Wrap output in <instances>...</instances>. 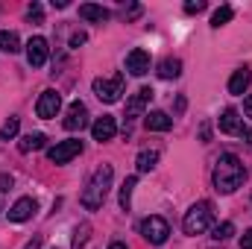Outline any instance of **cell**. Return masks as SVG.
I'll use <instances>...</instances> for the list:
<instances>
[{"label":"cell","instance_id":"484cf974","mask_svg":"<svg viewBox=\"0 0 252 249\" xmlns=\"http://www.w3.org/2000/svg\"><path fill=\"white\" fill-rule=\"evenodd\" d=\"M18 135V118H12V121H6V124L0 126V138L3 141H9V138H15Z\"/></svg>","mask_w":252,"mask_h":249},{"label":"cell","instance_id":"f1b7e54d","mask_svg":"<svg viewBox=\"0 0 252 249\" xmlns=\"http://www.w3.org/2000/svg\"><path fill=\"white\" fill-rule=\"evenodd\" d=\"M241 249H252V229L244 232V238H241Z\"/></svg>","mask_w":252,"mask_h":249},{"label":"cell","instance_id":"2e32d148","mask_svg":"<svg viewBox=\"0 0 252 249\" xmlns=\"http://www.w3.org/2000/svg\"><path fill=\"white\" fill-rule=\"evenodd\" d=\"M144 126H147L150 132H167V129L173 126V118H170L167 112H147V115H144Z\"/></svg>","mask_w":252,"mask_h":249},{"label":"cell","instance_id":"83f0119b","mask_svg":"<svg viewBox=\"0 0 252 249\" xmlns=\"http://www.w3.org/2000/svg\"><path fill=\"white\" fill-rule=\"evenodd\" d=\"M202 9H205V3H202V0H196V3H185V12H188V15H193V12H202Z\"/></svg>","mask_w":252,"mask_h":249},{"label":"cell","instance_id":"e575fe53","mask_svg":"<svg viewBox=\"0 0 252 249\" xmlns=\"http://www.w3.org/2000/svg\"><path fill=\"white\" fill-rule=\"evenodd\" d=\"M0 211H3V205H0Z\"/></svg>","mask_w":252,"mask_h":249},{"label":"cell","instance_id":"d6a6232c","mask_svg":"<svg viewBox=\"0 0 252 249\" xmlns=\"http://www.w3.org/2000/svg\"><path fill=\"white\" fill-rule=\"evenodd\" d=\"M38 247H41V241H38V238H32V241H30L24 249H38Z\"/></svg>","mask_w":252,"mask_h":249},{"label":"cell","instance_id":"836d02e7","mask_svg":"<svg viewBox=\"0 0 252 249\" xmlns=\"http://www.w3.org/2000/svg\"><path fill=\"white\" fill-rule=\"evenodd\" d=\"M109 249H126V244H121V241H115V244H112Z\"/></svg>","mask_w":252,"mask_h":249},{"label":"cell","instance_id":"4fadbf2b","mask_svg":"<svg viewBox=\"0 0 252 249\" xmlns=\"http://www.w3.org/2000/svg\"><path fill=\"white\" fill-rule=\"evenodd\" d=\"M32 211H35V199H32V196H21V199L9 208V220H12V223H24V220L32 217Z\"/></svg>","mask_w":252,"mask_h":249},{"label":"cell","instance_id":"5b68a950","mask_svg":"<svg viewBox=\"0 0 252 249\" xmlns=\"http://www.w3.org/2000/svg\"><path fill=\"white\" fill-rule=\"evenodd\" d=\"M94 94L103 103H118L124 94V73H115L109 79H94Z\"/></svg>","mask_w":252,"mask_h":249},{"label":"cell","instance_id":"52a82bcc","mask_svg":"<svg viewBox=\"0 0 252 249\" xmlns=\"http://www.w3.org/2000/svg\"><path fill=\"white\" fill-rule=\"evenodd\" d=\"M79 153H82V141L70 138V141H59L56 147H50L47 158H50L53 164H67V161H70V158H76Z\"/></svg>","mask_w":252,"mask_h":249},{"label":"cell","instance_id":"4316f807","mask_svg":"<svg viewBox=\"0 0 252 249\" xmlns=\"http://www.w3.org/2000/svg\"><path fill=\"white\" fill-rule=\"evenodd\" d=\"M27 15H30V21H41V15H44V12H41V6H38V3H32V6L27 9Z\"/></svg>","mask_w":252,"mask_h":249},{"label":"cell","instance_id":"7a4b0ae2","mask_svg":"<svg viewBox=\"0 0 252 249\" xmlns=\"http://www.w3.org/2000/svg\"><path fill=\"white\" fill-rule=\"evenodd\" d=\"M112 176H115V170H112V164H103V167H97L94 170V176L85 182L82 187V208H88V211H97L103 202H106V196H109V187H112Z\"/></svg>","mask_w":252,"mask_h":249},{"label":"cell","instance_id":"4dcf8cb0","mask_svg":"<svg viewBox=\"0 0 252 249\" xmlns=\"http://www.w3.org/2000/svg\"><path fill=\"white\" fill-rule=\"evenodd\" d=\"M244 115L252 118V94H247V100H244Z\"/></svg>","mask_w":252,"mask_h":249},{"label":"cell","instance_id":"5bb4252c","mask_svg":"<svg viewBox=\"0 0 252 249\" xmlns=\"http://www.w3.org/2000/svg\"><path fill=\"white\" fill-rule=\"evenodd\" d=\"M247 126L241 121V115H238V109H226L223 115H220V132L223 135H241Z\"/></svg>","mask_w":252,"mask_h":249},{"label":"cell","instance_id":"f546056e","mask_svg":"<svg viewBox=\"0 0 252 249\" xmlns=\"http://www.w3.org/2000/svg\"><path fill=\"white\" fill-rule=\"evenodd\" d=\"M79 44H85V32H73L70 35V47H79Z\"/></svg>","mask_w":252,"mask_h":249},{"label":"cell","instance_id":"44dd1931","mask_svg":"<svg viewBox=\"0 0 252 249\" xmlns=\"http://www.w3.org/2000/svg\"><path fill=\"white\" fill-rule=\"evenodd\" d=\"M182 73V62L179 59H164V62L158 64V76L161 79H176Z\"/></svg>","mask_w":252,"mask_h":249},{"label":"cell","instance_id":"cb8c5ba5","mask_svg":"<svg viewBox=\"0 0 252 249\" xmlns=\"http://www.w3.org/2000/svg\"><path fill=\"white\" fill-rule=\"evenodd\" d=\"M232 235H235V223H229V220H226V223L214 226V235H211V238H214V241H229Z\"/></svg>","mask_w":252,"mask_h":249},{"label":"cell","instance_id":"e0dca14e","mask_svg":"<svg viewBox=\"0 0 252 249\" xmlns=\"http://www.w3.org/2000/svg\"><path fill=\"white\" fill-rule=\"evenodd\" d=\"M79 18H85V21H91V24H106V21L112 18V12L103 9V6H97V3H82V6H79Z\"/></svg>","mask_w":252,"mask_h":249},{"label":"cell","instance_id":"8992f818","mask_svg":"<svg viewBox=\"0 0 252 249\" xmlns=\"http://www.w3.org/2000/svg\"><path fill=\"white\" fill-rule=\"evenodd\" d=\"M150 100H153V88H141V91H138V94L126 103V115H124L126 126H124V132H132V124L144 115V106H147Z\"/></svg>","mask_w":252,"mask_h":249},{"label":"cell","instance_id":"9a60e30c","mask_svg":"<svg viewBox=\"0 0 252 249\" xmlns=\"http://www.w3.org/2000/svg\"><path fill=\"white\" fill-rule=\"evenodd\" d=\"M250 82H252V70L250 67H238V70L232 73V79H229V94H235V97L247 94Z\"/></svg>","mask_w":252,"mask_h":249},{"label":"cell","instance_id":"7c38bea8","mask_svg":"<svg viewBox=\"0 0 252 249\" xmlns=\"http://www.w3.org/2000/svg\"><path fill=\"white\" fill-rule=\"evenodd\" d=\"M126 70H129L132 76H144V73L150 70V53L141 50V47H135V50L126 56Z\"/></svg>","mask_w":252,"mask_h":249},{"label":"cell","instance_id":"8fae6325","mask_svg":"<svg viewBox=\"0 0 252 249\" xmlns=\"http://www.w3.org/2000/svg\"><path fill=\"white\" fill-rule=\"evenodd\" d=\"M91 135H94V141H112L115 135H118V121L115 118H109V115H103V118H97L94 126H91Z\"/></svg>","mask_w":252,"mask_h":249},{"label":"cell","instance_id":"3957f363","mask_svg":"<svg viewBox=\"0 0 252 249\" xmlns=\"http://www.w3.org/2000/svg\"><path fill=\"white\" fill-rule=\"evenodd\" d=\"M211 223H214V208H211L208 199H199L185 211L182 229H185V235H202V232L211 229Z\"/></svg>","mask_w":252,"mask_h":249},{"label":"cell","instance_id":"9c48e42d","mask_svg":"<svg viewBox=\"0 0 252 249\" xmlns=\"http://www.w3.org/2000/svg\"><path fill=\"white\" fill-rule=\"evenodd\" d=\"M47 56H50L47 41H44L41 35H32V38L27 41V62L32 64V67H41V64L47 62Z\"/></svg>","mask_w":252,"mask_h":249},{"label":"cell","instance_id":"ac0fdd59","mask_svg":"<svg viewBox=\"0 0 252 249\" xmlns=\"http://www.w3.org/2000/svg\"><path fill=\"white\" fill-rule=\"evenodd\" d=\"M44 144H47V138H44L41 132H30V135H24V138H21L18 150H21V153H32V150H41Z\"/></svg>","mask_w":252,"mask_h":249},{"label":"cell","instance_id":"ba28073f","mask_svg":"<svg viewBox=\"0 0 252 249\" xmlns=\"http://www.w3.org/2000/svg\"><path fill=\"white\" fill-rule=\"evenodd\" d=\"M59 109H62V97H59L53 88H47V91L38 97V103H35V112H38V118H44V121L56 118V115H59Z\"/></svg>","mask_w":252,"mask_h":249},{"label":"cell","instance_id":"603a6c76","mask_svg":"<svg viewBox=\"0 0 252 249\" xmlns=\"http://www.w3.org/2000/svg\"><path fill=\"white\" fill-rule=\"evenodd\" d=\"M232 15H235V12H232V6H220V9L211 15V27H223V24H229V21H232Z\"/></svg>","mask_w":252,"mask_h":249},{"label":"cell","instance_id":"30bf717a","mask_svg":"<svg viewBox=\"0 0 252 249\" xmlns=\"http://www.w3.org/2000/svg\"><path fill=\"white\" fill-rule=\"evenodd\" d=\"M64 129L67 132H76V129H82V126L88 124V109H85V103H79V100H73L70 106H67V115H64Z\"/></svg>","mask_w":252,"mask_h":249},{"label":"cell","instance_id":"1f68e13d","mask_svg":"<svg viewBox=\"0 0 252 249\" xmlns=\"http://www.w3.org/2000/svg\"><path fill=\"white\" fill-rule=\"evenodd\" d=\"M241 138H244V141L252 147V129H244V132H241Z\"/></svg>","mask_w":252,"mask_h":249},{"label":"cell","instance_id":"7402d4cb","mask_svg":"<svg viewBox=\"0 0 252 249\" xmlns=\"http://www.w3.org/2000/svg\"><path fill=\"white\" fill-rule=\"evenodd\" d=\"M138 185V176H129L124 185H121V208L129 211V205H132V187Z\"/></svg>","mask_w":252,"mask_h":249},{"label":"cell","instance_id":"6da1fadb","mask_svg":"<svg viewBox=\"0 0 252 249\" xmlns=\"http://www.w3.org/2000/svg\"><path fill=\"white\" fill-rule=\"evenodd\" d=\"M211 179H214V187H217L220 193H235L238 187L244 185V179H247L244 161H241L235 153H226V156H220V158H217V164H214V173H211Z\"/></svg>","mask_w":252,"mask_h":249},{"label":"cell","instance_id":"d4e9b609","mask_svg":"<svg viewBox=\"0 0 252 249\" xmlns=\"http://www.w3.org/2000/svg\"><path fill=\"white\" fill-rule=\"evenodd\" d=\"M88 232H91V226H88V223H82V226L76 229V235H73V249H82V247H85Z\"/></svg>","mask_w":252,"mask_h":249},{"label":"cell","instance_id":"277c9868","mask_svg":"<svg viewBox=\"0 0 252 249\" xmlns=\"http://www.w3.org/2000/svg\"><path fill=\"white\" fill-rule=\"evenodd\" d=\"M141 235H144V241H150L153 247H161V244L170 238V226H167V220H164V217L150 214V217H144V220H141Z\"/></svg>","mask_w":252,"mask_h":249},{"label":"cell","instance_id":"d6986e66","mask_svg":"<svg viewBox=\"0 0 252 249\" xmlns=\"http://www.w3.org/2000/svg\"><path fill=\"white\" fill-rule=\"evenodd\" d=\"M156 161H158V153H156V150H144V153H138L135 167H138V173H147V170L156 167Z\"/></svg>","mask_w":252,"mask_h":249},{"label":"cell","instance_id":"ffe728a7","mask_svg":"<svg viewBox=\"0 0 252 249\" xmlns=\"http://www.w3.org/2000/svg\"><path fill=\"white\" fill-rule=\"evenodd\" d=\"M0 50H3V53H18V50H21V38H18V32L0 30Z\"/></svg>","mask_w":252,"mask_h":249}]
</instances>
